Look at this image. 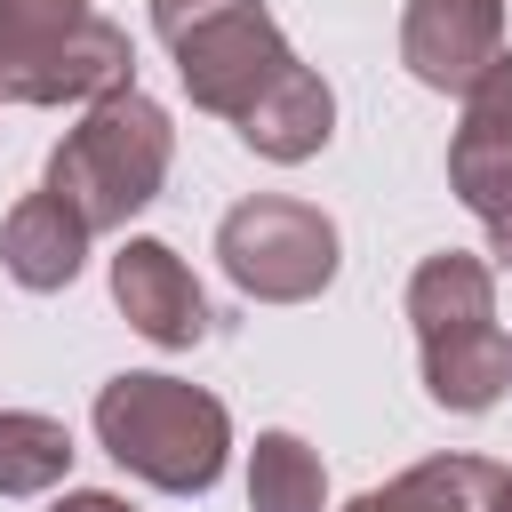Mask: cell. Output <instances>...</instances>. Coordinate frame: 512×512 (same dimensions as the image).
I'll return each instance as SVG.
<instances>
[{"mask_svg": "<svg viewBox=\"0 0 512 512\" xmlns=\"http://www.w3.org/2000/svg\"><path fill=\"white\" fill-rule=\"evenodd\" d=\"M96 440L120 472H136L144 488H168V496H200L216 488L224 456H232V416L216 392L184 384V376H160V368H128L96 392Z\"/></svg>", "mask_w": 512, "mask_h": 512, "instance_id": "1", "label": "cell"}, {"mask_svg": "<svg viewBox=\"0 0 512 512\" xmlns=\"http://www.w3.org/2000/svg\"><path fill=\"white\" fill-rule=\"evenodd\" d=\"M408 320L424 352V392L448 416H480L512 392V336L496 328V272L464 248H440L408 272Z\"/></svg>", "mask_w": 512, "mask_h": 512, "instance_id": "2", "label": "cell"}, {"mask_svg": "<svg viewBox=\"0 0 512 512\" xmlns=\"http://www.w3.org/2000/svg\"><path fill=\"white\" fill-rule=\"evenodd\" d=\"M168 160H176L168 104H152L144 88H120V96L88 104L80 128H64V144L48 152V192L72 200L88 216V232H120L128 216H144L160 200Z\"/></svg>", "mask_w": 512, "mask_h": 512, "instance_id": "3", "label": "cell"}, {"mask_svg": "<svg viewBox=\"0 0 512 512\" xmlns=\"http://www.w3.org/2000/svg\"><path fill=\"white\" fill-rule=\"evenodd\" d=\"M136 88V48L96 0H0V104H104Z\"/></svg>", "mask_w": 512, "mask_h": 512, "instance_id": "4", "label": "cell"}, {"mask_svg": "<svg viewBox=\"0 0 512 512\" xmlns=\"http://www.w3.org/2000/svg\"><path fill=\"white\" fill-rule=\"evenodd\" d=\"M152 32L168 40L184 96L232 128L304 64L264 0H152Z\"/></svg>", "mask_w": 512, "mask_h": 512, "instance_id": "5", "label": "cell"}, {"mask_svg": "<svg viewBox=\"0 0 512 512\" xmlns=\"http://www.w3.org/2000/svg\"><path fill=\"white\" fill-rule=\"evenodd\" d=\"M216 264L240 296L256 304H312L336 280V224L312 200L288 192H256L240 208H224L216 224Z\"/></svg>", "mask_w": 512, "mask_h": 512, "instance_id": "6", "label": "cell"}, {"mask_svg": "<svg viewBox=\"0 0 512 512\" xmlns=\"http://www.w3.org/2000/svg\"><path fill=\"white\" fill-rule=\"evenodd\" d=\"M496 56H504V0H408V16H400L408 80L464 96Z\"/></svg>", "mask_w": 512, "mask_h": 512, "instance_id": "7", "label": "cell"}, {"mask_svg": "<svg viewBox=\"0 0 512 512\" xmlns=\"http://www.w3.org/2000/svg\"><path fill=\"white\" fill-rule=\"evenodd\" d=\"M112 304L160 352H192L208 336V296H200L192 264L168 240H120V256H112Z\"/></svg>", "mask_w": 512, "mask_h": 512, "instance_id": "8", "label": "cell"}, {"mask_svg": "<svg viewBox=\"0 0 512 512\" xmlns=\"http://www.w3.org/2000/svg\"><path fill=\"white\" fill-rule=\"evenodd\" d=\"M448 184L472 216H488L512 192V48L464 88V120L448 136Z\"/></svg>", "mask_w": 512, "mask_h": 512, "instance_id": "9", "label": "cell"}, {"mask_svg": "<svg viewBox=\"0 0 512 512\" xmlns=\"http://www.w3.org/2000/svg\"><path fill=\"white\" fill-rule=\"evenodd\" d=\"M88 216L72 208V200H56L48 184L40 192H24L8 216H0V264H8V280L16 288H32V296H56V288H72L80 280V264H88Z\"/></svg>", "mask_w": 512, "mask_h": 512, "instance_id": "10", "label": "cell"}, {"mask_svg": "<svg viewBox=\"0 0 512 512\" xmlns=\"http://www.w3.org/2000/svg\"><path fill=\"white\" fill-rule=\"evenodd\" d=\"M328 136H336V96H328V80H320L312 64H296V72L240 120V144H248L256 160H280V168L312 160Z\"/></svg>", "mask_w": 512, "mask_h": 512, "instance_id": "11", "label": "cell"}, {"mask_svg": "<svg viewBox=\"0 0 512 512\" xmlns=\"http://www.w3.org/2000/svg\"><path fill=\"white\" fill-rule=\"evenodd\" d=\"M504 464L488 456H424L384 488H360L344 512H496Z\"/></svg>", "mask_w": 512, "mask_h": 512, "instance_id": "12", "label": "cell"}, {"mask_svg": "<svg viewBox=\"0 0 512 512\" xmlns=\"http://www.w3.org/2000/svg\"><path fill=\"white\" fill-rule=\"evenodd\" d=\"M248 512H328V472L296 432H256V448H248Z\"/></svg>", "mask_w": 512, "mask_h": 512, "instance_id": "13", "label": "cell"}, {"mask_svg": "<svg viewBox=\"0 0 512 512\" xmlns=\"http://www.w3.org/2000/svg\"><path fill=\"white\" fill-rule=\"evenodd\" d=\"M72 472V432L32 408H0V496H48Z\"/></svg>", "mask_w": 512, "mask_h": 512, "instance_id": "14", "label": "cell"}, {"mask_svg": "<svg viewBox=\"0 0 512 512\" xmlns=\"http://www.w3.org/2000/svg\"><path fill=\"white\" fill-rule=\"evenodd\" d=\"M480 224H488V248H496V264H512V192H504V200H496Z\"/></svg>", "mask_w": 512, "mask_h": 512, "instance_id": "15", "label": "cell"}, {"mask_svg": "<svg viewBox=\"0 0 512 512\" xmlns=\"http://www.w3.org/2000/svg\"><path fill=\"white\" fill-rule=\"evenodd\" d=\"M48 512H128V504H120L112 488H72V496H56Z\"/></svg>", "mask_w": 512, "mask_h": 512, "instance_id": "16", "label": "cell"}, {"mask_svg": "<svg viewBox=\"0 0 512 512\" xmlns=\"http://www.w3.org/2000/svg\"><path fill=\"white\" fill-rule=\"evenodd\" d=\"M496 512H512V472H504V488H496Z\"/></svg>", "mask_w": 512, "mask_h": 512, "instance_id": "17", "label": "cell"}]
</instances>
